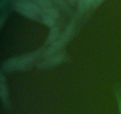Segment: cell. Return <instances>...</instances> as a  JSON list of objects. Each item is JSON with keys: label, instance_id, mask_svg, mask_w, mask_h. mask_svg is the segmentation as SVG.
Segmentation results:
<instances>
[{"label": "cell", "instance_id": "obj_5", "mask_svg": "<svg viewBox=\"0 0 121 114\" xmlns=\"http://www.w3.org/2000/svg\"><path fill=\"white\" fill-rule=\"evenodd\" d=\"M0 96L4 104H8V92L6 84L5 77L1 72L0 74Z\"/></svg>", "mask_w": 121, "mask_h": 114}, {"label": "cell", "instance_id": "obj_7", "mask_svg": "<svg viewBox=\"0 0 121 114\" xmlns=\"http://www.w3.org/2000/svg\"><path fill=\"white\" fill-rule=\"evenodd\" d=\"M42 14H47L49 16L52 17L54 19H57L59 17V10L57 8H54L52 7H46V8H42Z\"/></svg>", "mask_w": 121, "mask_h": 114}, {"label": "cell", "instance_id": "obj_14", "mask_svg": "<svg viewBox=\"0 0 121 114\" xmlns=\"http://www.w3.org/2000/svg\"><path fill=\"white\" fill-rule=\"evenodd\" d=\"M9 0H0V8L1 10L7 4Z\"/></svg>", "mask_w": 121, "mask_h": 114}, {"label": "cell", "instance_id": "obj_13", "mask_svg": "<svg viewBox=\"0 0 121 114\" xmlns=\"http://www.w3.org/2000/svg\"><path fill=\"white\" fill-rule=\"evenodd\" d=\"M85 4H86V10H88L89 8H91V6H92V3H93V0H85Z\"/></svg>", "mask_w": 121, "mask_h": 114}, {"label": "cell", "instance_id": "obj_8", "mask_svg": "<svg viewBox=\"0 0 121 114\" xmlns=\"http://www.w3.org/2000/svg\"><path fill=\"white\" fill-rule=\"evenodd\" d=\"M41 20H42V22L47 27H50V28H53V27H54V25L56 24V19H53L52 17L47 14H42Z\"/></svg>", "mask_w": 121, "mask_h": 114}, {"label": "cell", "instance_id": "obj_9", "mask_svg": "<svg viewBox=\"0 0 121 114\" xmlns=\"http://www.w3.org/2000/svg\"><path fill=\"white\" fill-rule=\"evenodd\" d=\"M33 1L34 3L39 5L41 8L52 7V1L51 0H30Z\"/></svg>", "mask_w": 121, "mask_h": 114}, {"label": "cell", "instance_id": "obj_1", "mask_svg": "<svg viewBox=\"0 0 121 114\" xmlns=\"http://www.w3.org/2000/svg\"><path fill=\"white\" fill-rule=\"evenodd\" d=\"M42 51L41 48L30 53L10 58L3 63L2 70L9 72L26 70L40 56Z\"/></svg>", "mask_w": 121, "mask_h": 114}, {"label": "cell", "instance_id": "obj_12", "mask_svg": "<svg viewBox=\"0 0 121 114\" xmlns=\"http://www.w3.org/2000/svg\"><path fill=\"white\" fill-rule=\"evenodd\" d=\"M7 13H4V14H2L1 15V18H0V25H1V27L2 26V24H4V21H5V19L7 18Z\"/></svg>", "mask_w": 121, "mask_h": 114}, {"label": "cell", "instance_id": "obj_11", "mask_svg": "<svg viewBox=\"0 0 121 114\" xmlns=\"http://www.w3.org/2000/svg\"><path fill=\"white\" fill-rule=\"evenodd\" d=\"M104 1V0H93V3H92V7L95 8H97V7H99Z\"/></svg>", "mask_w": 121, "mask_h": 114}, {"label": "cell", "instance_id": "obj_16", "mask_svg": "<svg viewBox=\"0 0 121 114\" xmlns=\"http://www.w3.org/2000/svg\"><path fill=\"white\" fill-rule=\"evenodd\" d=\"M118 105H119V110L120 114H121V98L118 99Z\"/></svg>", "mask_w": 121, "mask_h": 114}, {"label": "cell", "instance_id": "obj_15", "mask_svg": "<svg viewBox=\"0 0 121 114\" xmlns=\"http://www.w3.org/2000/svg\"><path fill=\"white\" fill-rule=\"evenodd\" d=\"M67 2L70 4L74 5V4H75L77 2H78V1H79V0H67Z\"/></svg>", "mask_w": 121, "mask_h": 114}, {"label": "cell", "instance_id": "obj_6", "mask_svg": "<svg viewBox=\"0 0 121 114\" xmlns=\"http://www.w3.org/2000/svg\"><path fill=\"white\" fill-rule=\"evenodd\" d=\"M60 36V28L57 26H54L51 28L49 34L47 38L46 43L47 45H52L55 42Z\"/></svg>", "mask_w": 121, "mask_h": 114}, {"label": "cell", "instance_id": "obj_3", "mask_svg": "<svg viewBox=\"0 0 121 114\" xmlns=\"http://www.w3.org/2000/svg\"><path fill=\"white\" fill-rule=\"evenodd\" d=\"M66 55L63 52L55 53L53 55L49 56L45 58L43 61L40 62L37 65L39 69H47L59 65L64 61Z\"/></svg>", "mask_w": 121, "mask_h": 114}, {"label": "cell", "instance_id": "obj_10", "mask_svg": "<svg viewBox=\"0 0 121 114\" xmlns=\"http://www.w3.org/2000/svg\"><path fill=\"white\" fill-rule=\"evenodd\" d=\"M52 1L56 4L58 6L62 8L63 10L67 11L69 9L68 4H67V0H51Z\"/></svg>", "mask_w": 121, "mask_h": 114}, {"label": "cell", "instance_id": "obj_2", "mask_svg": "<svg viewBox=\"0 0 121 114\" xmlns=\"http://www.w3.org/2000/svg\"><path fill=\"white\" fill-rule=\"evenodd\" d=\"M74 23L73 21H72L67 25L65 30L64 31L62 34L60 35L59 39L55 42L50 45L48 48L44 52L42 57L46 58L49 56L56 53L70 39L71 36L73 34L74 31Z\"/></svg>", "mask_w": 121, "mask_h": 114}, {"label": "cell", "instance_id": "obj_4", "mask_svg": "<svg viewBox=\"0 0 121 114\" xmlns=\"http://www.w3.org/2000/svg\"><path fill=\"white\" fill-rule=\"evenodd\" d=\"M13 8H14L17 12H18V13L21 14V15H22L23 16L26 17L27 18V19H31V20H39V15L34 14L33 13L31 12L30 11L27 10V8L22 7V5L19 4L16 1H15L14 2H13Z\"/></svg>", "mask_w": 121, "mask_h": 114}]
</instances>
